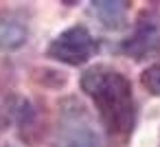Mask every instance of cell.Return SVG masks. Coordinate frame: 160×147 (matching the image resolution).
Listing matches in <instances>:
<instances>
[{
    "label": "cell",
    "mask_w": 160,
    "mask_h": 147,
    "mask_svg": "<svg viewBox=\"0 0 160 147\" xmlns=\"http://www.w3.org/2000/svg\"><path fill=\"white\" fill-rule=\"evenodd\" d=\"M81 90L94 103L105 134L125 143L136 125V103L129 79L112 66H90L81 75Z\"/></svg>",
    "instance_id": "1"
},
{
    "label": "cell",
    "mask_w": 160,
    "mask_h": 147,
    "mask_svg": "<svg viewBox=\"0 0 160 147\" xmlns=\"http://www.w3.org/2000/svg\"><path fill=\"white\" fill-rule=\"evenodd\" d=\"M53 147H103L97 123L77 99L62 101Z\"/></svg>",
    "instance_id": "2"
},
{
    "label": "cell",
    "mask_w": 160,
    "mask_h": 147,
    "mask_svg": "<svg viewBox=\"0 0 160 147\" xmlns=\"http://www.w3.org/2000/svg\"><path fill=\"white\" fill-rule=\"evenodd\" d=\"M97 51H99V44L92 38V33L86 27L75 24V27L62 31L48 44L46 55L53 57L55 62H62L68 66H81V64L90 62Z\"/></svg>",
    "instance_id": "3"
},
{
    "label": "cell",
    "mask_w": 160,
    "mask_h": 147,
    "mask_svg": "<svg viewBox=\"0 0 160 147\" xmlns=\"http://www.w3.org/2000/svg\"><path fill=\"white\" fill-rule=\"evenodd\" d=\"M160 48V16L147 13L138 20L134 33L121 42V51L132 57H147Z\"/></svg>",
    "instance_id": "4"
},
{
    "label": "cell",
    "mask_w": 160,
    "mask_h": 147,
    "mask_svg": "<svg viewBox=\"0 0 160 147\" xmlns=\"http://www.w3.org/2000/svg\"><path fill=\"white\" fill-rule=\"evenodd\" d=\"M29 40L27 20L18 11H0V51H18Z\"/></svg>",
    "instance_id": "5"
},
{
    "label": "cell",
    "mask_w": 160,
    "mask_h": 147,
    "mask_svg": "<svg viewBox=\"0 0 160 147\" xmlns=\"http://www.w3.org/2000/svg\"><path fill=\"white\" fill-rule=\"evenodd\" d=\"M92 11L97 16V20L105 27V29H123L127 24V11H129V3H118V0H97L92 3Z\"/></svg>",
    "instance_id": "6"
},
{
    "label": "cell",
    "mask_w": 160,
    "mask_h": 147,
    "mask_svg": "<svg viewBox=\"0 0 160 147\" xmlns=\"http://www.w3.org/2000/svg\"><path fill=\"white\" fill-rule=\"evenodd\" d=\"M140 81L151 94H160V64H153V66L145 68L142 75H140Z\"/></svg>",
    "instance_id": "7"
},
{
    "label": "cell",
    "mask_w": 160,
    "mask_h": 147,
    "mask_svg": "<svg viewBox=\"0 0 160 147\" xmlns=\"http://www.w3.org/2000/svg\"><path fill=\"white\" fill-rule=\"evenodd\" d=\"M7 147H11V145H7Z\"/></svg>",
    "instance_id": "8"
}]
</instances>
